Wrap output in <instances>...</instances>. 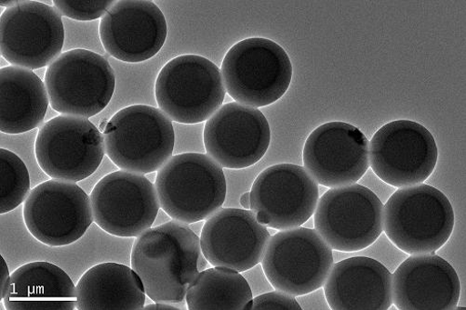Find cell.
Returning <instances> with one entry per match:
<instances>
[{"label":"cell","mask_w":466,"mask_h":310,"mask_svg":"<svg viewBox=\"0 0 466 310\" xmlns=\"http://www.w3.org/2000/svg\"><path fill=\"white\" fill-rule=\"evenodd\" d=\"M131 264L152 301L174 305L186 300L189 286L206 270L208 261L197 235L173 220L137 239Z\"/></svg>","instance_id":"6da1fadb"},{"label":"cell","mask_w":466,"mask_h":310,"mask_svg":"<svg viewBox=\"0 0 466 310\" xmlns=\"http://www.w3.org/2000/svg\"><path fill=\"white\" fill-rule=\"evenodd\" d=\"M160 207L179 223L192 225L213 216L227 197L223 167L208 155H175L157 171Z\"/></svg>","instance_id":"7a4b0ae2"},{"label":"cell","mask_w":466,"mask_h":310,"mask_svg":"<svg viewBox=\"0 0 466 310\" xmlns=\"http://www.w3.org/2000/svg\"><path fill=\"white\" fill-rule=\"evenodd\" d=\"M454 211L448 197L426 185L400 188L384 208V231L410 255L437 252L450 239Z\"/></svg>","instance_id":"3957f363"},{"label":"cell","mask_w":466,"mask_h":310,"mask_svg":"<svg viewBox=\"0 0 466 310\" xmlns=\"http://www.w3.org/2000/svg\"><path fill=\"white\" fill-rule=\"evenodd\" d=\"M106 153L121 170L148 174L172 157L174 125L161 110L132 105L118 111L103 130Z\"/></svg>","instance_id":"277c9868"},{"label":"cell","mask_w":466,"mask_h":310,"mask_svg":"<svg viewBox=\"0 0 466 310\" xmlns=\"http://www.w3.org/2000/svg\"><path fill=\"white\" fill-rule=\"evenodd\" d=\"M228 94L238 104L261 108L287 93L292 78L285 50L268 38L239 41L227 54L221 68Z\"/></svg>","instance_id":"5b68a950"},{"label":"cell","mask_w":466,"mask_h":310,"mask_svg":"<svg viewBox=\"0 0 466 310\" xmlns=\"http://www.w3.org/2000/svg\"><path fill=\"white\" fill-rule=\"evenodd\" d=\"M226 93L219 68L209 60L192 55L167 63L155 85L159 109L181 124L209 119L221 108Z\"/></svg>","instance_id":"8992f818"},{"label":"cell","mask_w":466,"mask_h":310,"mask_svg":"<svg viewBox=\"0 0 466 310\" xmlns=\"http://www.w3.org/2000/svg\"><path fill=\"white\" fill-rule=\"evenodd\" d=\"M45 83L54 110L90 118L109 105L116 76L104 56L77 49L62 54L48 67Z\"/></svg>","instance_id":"52a82bcc"},{"label":"cell","mask_w":466,"mask_h":310,"mask_svg":"<svg viewBox=\"0 0 466 310\" xmlns=\"http://www.w3.org/2000/svg\"><path fill=\"white\" fill-rule=\"evenodd\" d=\"M35 155L51 178L76 184L89 178L102 164L105 139L89 118L61 115L40 128Z\"/></svg>","instance_id":"ba28073f"},{"label":"cell","mask_w":466,"mask_h":310,"mask_svg":"<svg viewBox=\"0 0 466 310\" xmlns=\"http://www.w3.org/2000/svg\"><path fill=\"white\" fill-rule=\"evenodd\" d=\"M369 154L378 178L397 188L425 183L439 158L431 132L411 120H396L380 127L370 141Z\"/></svg>","instance_id":"9c48e42d"},{"label":"cell","mask_w":466,"mask_h":310,"mask_svg":"<svg viewBox=\"0 0 466 310\" xmlns=\"http://www.w3.org/2000/svg\"><path fill=\"white\" fill-rule=\"evenodd\" d=\"M382 201L360 185L332 188L319 200L315 228L332 250L357 252L384 231Z\"/></svg>","instance_id":"30bf717a"},{"label":"cell","mask_w":466,"mask_h":310,"mask_svg":"<svg viewBox=\"0 0 466 310\" xmlns=\"http://www.w3.org/2000/svg\"><path fill=\"white\" fill-rule=\"evenodd\" d=\"M332 249L307 228L278 233L270 238L262 260L264 273L278 290L293 296L321 288L333 267Z\"/></svg>","instance_id":"8fae6325"},{"label":"cell","mask_w":466,"mask_h":310,"mask_svg":"<svg viewBox=\"0 0 466 310\" xmlns=\"http://www.w3.org/2000/svg\"><path fill=\"white\" fill-rule=\"evenodd\" d=\"M64 42L62 16L44 3L20 0L0 17V52L15 66H50L61 55Z\"/></svg>","instance_id":"7c38bea8"},{"label":"cell","mask_w":466,"mask_h":310,"mask_svg":"<svg viewBox=\"0 0 466 310\" xmlns=\"http://www.w3.org/2000/svg\"><path fill=\"white\" fill-rule=\"evenodd\" d=\"M24 220L35 240L54 247L76 242L95 221L90 196L75 183L54 179L30 192Z\"/></svg>","instance_id":"4fadbf2b"},{"label":"cell","mask_w":466,"mask_h":310,"mask_svg":"<svg viewBox=\"0 0 466 310\" xmlns=\"http://www.w3.org/2000/svg\"><path fill=\"white\" fill-rule=\"evenodd\" d=\"M90 198L95 223L116 237H139L160 208L155 185L144 175L125 170L104 176Z\"/></svg>","instance_id":"5bb4252c"},{"label":"cell","mask_w":466,"mask_h":310,"mask_svg":"<svg viewBox=\"0 0 466 310\" xmlns=\"http://www.w3.org/2000/svg\"><path fill=\"white\" fill-rule=\"evenodd\" d=\"M249 195L250 209L265 218V226L290 230L301 227L314 215L319 190L304 166L279 164L260 173Z\"/></svg>","instance_id":"9a60e30c"},{"label":"cell","mask_w":466,"mask_h":310,"mask_svg":"<svg viewBox=\"0 0 466 310\" xmlns=\"http://www.w3.org/2000/svg\"><path fill=\"white\" fill-rule=\"evenodd\" d=\"M369 146L357 126L341 121L323 124L306 142L305 168L328 188L356 185L370 166Z\"/></svg>","instance_id":"2e32d148"},{"label":"cell","mask_w":466,"mask_h":310,"mask_svg":"<svg viewBox=\"0 0 466 310\" xmlns=\"http://www.w3.org/2000/svg\"><path fill=\"white\" fill-rule=\"evenodd\" d=\"M203 138L209 157L222 167L242 169L265 156L271 143V129L258 108L230 103L207 120Z\"/></svg>","instance_id":"e0dca14e"},{"label":"cell","mask_w":466,"mask_h":310,"mask_svg":"<svg viewBox=\"0 0 466 310\" xmlns=\"http://www.w3.org/2000/svg\"><path fill=\"white\" fill-rule=\"evenodd\" d=\"M270 238L252 211L222 208L207 219L199 239L205 258L214 267L243 273L262 262Z\"/></svg>","instance_id":"ac0fdd59"},{"label":"cell","mask_w":466,"mask_h":310,"mask_svg":"<svg viewBox=\"0 0 466 310\" xmlns=\"http://www.w3.org/2000/svg\"><path fill=\"white\" fill-rule=\"evenodd\" d=\"M167 35L165 16L149 0H119L100 23L105 50L125 63L152 59L162 49Z\"/></svg>","instance_id":"d6986e66"},{"label":"cell","mask_w":466,"mask_h":310,"mask_svg":"<svg viewBox=\"0 0 466 310\" xmlns=\"http://www.w3.org/2000/svg\"><path fill=\"white\" fill-rule=\"evenodd\" d=\"M393 303L402 310H452L461 285L452 265L431 254L411 255L395 272Z\"/></svg>","instance_id":"ffe728a7"},{"label":"cell","mask_w":466,"mask_h":310,"mask_svg":"<svg viewBox=\"0 0 466 310\" xmlns=\"http://www.w3.org/2000/svg\"><path fill=\"white\" fill-rule=\"evenodd\" d=\"M335 310H387L393 305L392 275L382 263L357 256L333 264L324 284Z\"/></svg>","instance_id":"44dd1931"},{"label":"cell","mask_w":466,"mask_h":310,"mask_svg":"<svg viewBox=\"0 0 466 310\" xmlns=\"http://www.w3.org/2000/svg\"><path fill=\"white\" fill-rule=\"evenodd\" d=\"M8 310H74L76 286L58 265L35 261L17 269L3 300Z\"/></svg>","instance_id":"7402d4cb"},{"label":"cell","mask_w":466,"mask_h":310,"mask_svg":"<svg viewBox=\"0 0 466 310\" xmlns=\"http://www.w3.org/2000/svg\"><path fill=\"white\" fill-rule=\"evenodd\" d=\"M50 105L46 83L17 66L0 70V130L16 135L44 123Z\"/></svg>","instance_id":"603a6c76"},{"label":"cell","mask_w":466,"mask_h":310,"mask_svg":"<svg viewBox=\"0 0 466 310\" xmlns=\"http://www.w3.org/2000/svg\"><path fill=\"white\" fill-rule=\"evenodd\" d=\"M146 291L137 274L118 263L95 265L76 285L78 310H141Z\"/></svg>","instance_id":"cb8c5ba5"},{"label":"cell","mask_w":466,"mask_h":310,"mask_svg":"<svg viewBox=\"0 0 466 310\" xmlns=\"http://www.w3.org/2000/svg\"><path fill=\"white\" fill-rule=\"evenodd\" d=\"M252 299L248 283L238 272L218 267L201 272L186 297L190 310H250Z\"/></svg>","instance_id":"d4e9b609"},{"label":"cell","mask_w":466,"mask_h":310,"mask_svg":"<svg viewBox=\"0 0 466 310\" xmlns=\"http://www.w3.org/2000/svg\"><path fill=\"white\" fill-rule=\"evenodd\" d=\"M29 195L30 176L25 164L15 153L0 149V213L15 210Z\"/></svg>","instance_id":"484cf974"},{"label":"cell","mask_w":466,"mask_h":310,"mask_svg":"<svg viewBox=\"0 0 466 310\" xmlns=\"http://www.w3.org/2000/svg\"><path fill=\"white\" fill-rule=\"evenodd\" d=\"M55 9L65 16L76 21L90 22L103 18L116 4L114 0H91V2H74V0H54Z\"/></svg>","instance_id":"4316f807"},{"label":"cell","mask_w":466,"mask_h":310,"mask_svg":"<svg viewBox=\"0 0 466 310\" xmlns=\"http://www.w3.org/2000/svg\"><path fill=\"white\" fill-rule=\"evenodd\" d=\"M253 310H301L302 307L293 295L276 291L252 299Z\"/></svg>","instance_id":"83f0119b"},{"label":"cell","mask_w":466,"mask_h":310,"mask_svg":"<svg viewBox=\"0 0 466 310\" xmlns=\"http://www.w3.org/2000/svg\"><path fill=\"white\" fill-rule=\"evenodd\" d=\"M11 275L8 265L3 255H0V300H4L11 285Z\"/></svg>","instance_id":"f1b7e54d"},{"label":"cell","mask_w":466,"mask_h":310,"mask_svg":"<svg viewBox=\"0 0 466 310\" xmlns=\"http://www.w3.org/2000/svg\"><path fill=\"white\" fill-rule=\"evenodd\" d=\"M144 309L149 310V309H156V310H178L179 308L172 305L171 304H165V303H155L148 305H145Z\"/></svg>","instance_id":"f546056e"},{"label":"cell","mask_w":466,"mask_h":310,"mask_svg":"<svg viewBox=\"0 0 466 310\" xmlns=\"http://www.w3.org/2000/svg\"><path fill=\"white\" fill-rule=\"evenodd\" d=\"M240 205H242V207H244L245 209H248L250 208V195H249V193H245L241 197H240Z\"/></svg>","instance_id":"4dcf8cb0"},{"label":"cell","mask_w":466,"mask_h":310,"mask_svg":"<svg viewBox=\"0 0 466 310\" xmlns=\"http://www.w3.org/2000/svg\"><path fill=\"white\" fill-rule=\"evenodd\" d=\"M20 3V0H15V2H0V5L4 7H7V9L13 8Z\"/></svg>","instance_id":"1f68e13d"}]
</instances>
